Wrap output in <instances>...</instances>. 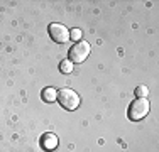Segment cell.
<instances>
[{"label":"cell","instance_id":"6da1fadb","mask_svg":"<svg viewBox=\"0 0 159 152\" xmlns=\"http://www.w3.org/2000/svg\"><path fill=\"white\" fill-rule=\"evenodd\" d=\"M151 112V103L147 98H135L132 100V103L129 105V110H127V117L129 120L132 122H139L142 118H146Z\"/></svg>","mask_w":159,"mask_h":152},{"label":"cell","instance_id":"7a4b0ae2","mask_svg":"<svg viewBox=\"0 0 159 152\" xmlns=\"http://www.w3.org/2000/svg\"><path fill=\"white\" fill-rule=\"evenodd\" d=\"M58 103L63 106L64 110H76L80 106V95L71 88H63L58 91V96H56Z\"/></svg>","mask_w":159,"mask_h":152},{"label":"cell","instance_id":"3957f363","mask_svg":"<svg viewBox=\"0 0 159 152\" xmlns=\"http://www.w3.org/2000/svg\"><path fill=\"white\" fill-rule=\"evenodd\" d=\"M90 51H92V46H90L86 41H78L76 44L71 46V49L68 51V59L71 63H83L86 58H88Z\"/></svg>","mask_w":159,"mask_h":152},{"label":"cell","instance_id":"277c9868","mask_svg":"<svg viewBox=\"0 0 159 152\" xmlns=\"http://www.w3.org/2000/svg\"><path fill=\"white\" fill-rule=\"evenodd\" d=\"M48 32L51 36V39L58 44H66L70 41V30H68V27H64L63 24H58V22L49 24Z\"/></svg>","mask_w":159,"mask_h":152},{"label":"cell","instance_id":"5b68a950","mask_svg":"<svg viewBox=\"0 0 159 152\" xmlns=\"http://www.w3.org/2000/svg\"><path fill=\"white\" fill-rule=\"evenodd\" d=\"M41 145H43V149L46 150H52L58 147V137L54 134H44L43 139H41Z\"/></svg>","mask_w":159,"mask_h":152},{"label":"cell","instance_id":"8992f818","mask_svg":"<svg viewBox=\"0 0 159 152\" xmlns=\"http://www.w3.org/2000/svg\"><path fill=\"white\" fill-rule=\"evenodd\" d=\"M56 96H58V91L54 88H51V86H48V88H44L41 91V98H43L46 103H52V101H56Z\"/></svg>","mask_w":159,"mask_h":152},{"label":"cell","instance_id":"52a82bcc","mask_svg":"<svg viewBox=\"0 0 159 152\" xmlns=\"http://www.w3.org/2000/svg\"><path fill=\"white\" fill-rule=\"evenodd\" d=\"M59 71H61L63 74H70L71 71H73V63H71L70 59H63L61 63H59Z\"/></svg>","mask_w":159,"mask_h":152},{"label":"cell","instance_id":"ba28073f","mask_svg":"<svg viewBox=\"0 0 159 152\" xmlns=\"http://www.w3.org/2000/svg\"><path fill=\"white\" fill-rule=\"evenodd\" d=\"M147 95H149V88H147V86L141 85V86L135 88V96H137V98H146Z\"/></svg>","mask_w":159,"mask_h":152},{"label":"cell","instance_id":"9c48e42d","mask_svg":"<svg viewBox=\"0 0 159 152\" xmlns=\"http://www.w3.org/2000/svg\"><path fill=\"white\" fill-rule=\"evenodd\" d=\"M70 39L80 41V39H81V30H80V29H71L70 30Z\"/></svg>","mask_w":159,"mask_h":152}]
</instances>
